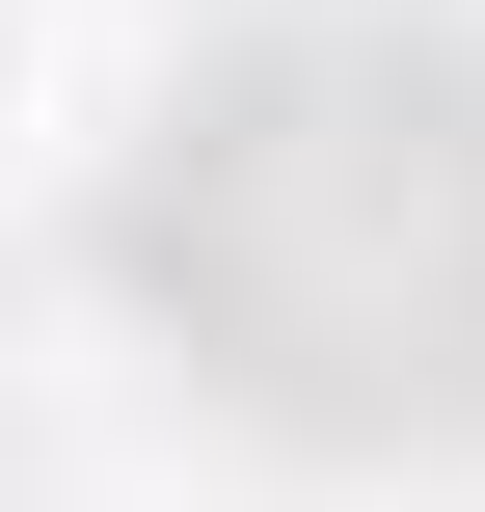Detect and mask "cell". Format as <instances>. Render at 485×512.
<instances>
[{
  "label": "cell",
  "mask_w": 485,
  "mask_h": 512,
  "mask_svg": "<svg viewBox=\"0 0 485 512\" xmlns=\"http://www.w3.org/2000/svg\"><path fill=\"white\" fill-rule=\"evenodd\" d=\"M135 270L297 432L485 405V54H432V27H270L216 108H162Z\"/></svg>",
  "instance_id": "obj_1"
}]
</instances>
